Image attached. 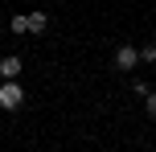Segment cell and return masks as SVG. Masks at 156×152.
I'll return each mask as SVG.
<instances>
[{
	"mask_svg": "<svg viewBox=\"0 0 156 152\" xmlns=\"http://www.w3.org/2000/svg\"><path fill=\"white\" fill-rule=\"evenodd\" d=\"M136 62H140V54H136L132 45H119V54H115V66H119V70H136Z\"/></svg>",
	"mask_w": 156,
	"mask_h": 152,
	"instance_id": "cell-2",
	"label": "cell"
},
{
	"mask_svg": "<svg viewBox=\"0 0 156 152\" xmlns=\"http://www.w3.org/2000/svg\"><path fill=\"white\" fill-rule=\"evenodd\" d=\"M21 99H25V90L16 87L12 78H8L4 87H0V107H8V111H16V107H21Z\"/></svg>",
	"mask_w": 156,
	"mask_h": 152,
	"instance_id": "cell-1",
	"label": "cell"
},
{
	"mask_svg": "<svg viewBox=\"0 0 156 152\" xmlns=\"http://www.w3.org/2000/svg\"><path fill=\"white\" fill-rule=\"evenodd\" d=\"M140 62H156V45H148V49H144V54H140Z\"/></svg>",
	"mask_w": 156,
	"mask_h": 152,
	"instance_id": "cell-6",
	"label": "cell"
},
{
	"mask_svg": "<svg viewBox=\"0 0 156 152\" xmlns=\"http://www.w3.org/2000/svg\"><path fill=\"white\" fill-rule=\"evenodd\" d=\"M0 74H4V78H16V74H21V58H4V62H0Z\"/></svg>",
	"mask_w": 156,
	"mask_h": 152,
	"instance_id": "cell-4",
	"label": "cell"
},
{
	"mask_svg": "<svg viewBox=\"0 0 156 152\" xmlns=\"http://www.w3.org/2000/svg\"><path fill=\"white\" fill-rule=\"evenodd\" d=\"M45 29V12H29L25 16V33H41Z\"/></svg>",
	"mask_w": 156,
	"mask_h": 152,
	"instance_id": "cell-3",
	"label": "cell"
},
{
	"mask_svg": "<svg viewBox=\"0 0 156 152\" xmlns=\"http://www.w3.org/2000/svg\"><path fill=\"white\" fill-rule=\"evenodd\" d=\"M144 103H148V115L156 119V90H148V95H144Z\"/></svg>",
	"mask_w": 156,
	"mask_h": 152,
	"instance_id": "cell-5",
	"label": "cell"
}]
</instances>
